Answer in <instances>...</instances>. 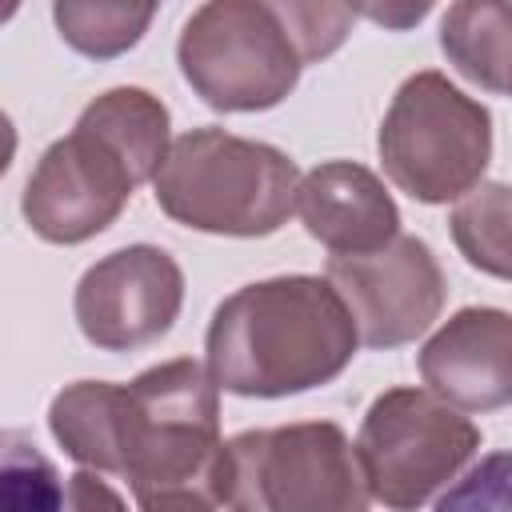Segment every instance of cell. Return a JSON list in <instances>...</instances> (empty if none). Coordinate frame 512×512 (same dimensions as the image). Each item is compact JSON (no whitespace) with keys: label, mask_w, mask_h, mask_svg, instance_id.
Returning a JSON list of instances; mask_svg holds the SVG:
<instances>
[{"label":"cell","mask_w":512,"mask_h":512,"mask_svg":"<svg viewBox=\"0 0 512 512\" xmlns=\"http://www.w3.org/2000/svg\"><path fill=\"white\" fill-rule=\"evenodd\" d=\"M360 336L328 276H268L224 296L204 332L208 372L220 392L280 400L332 384Z\"/></svg>","instance_id":"obj_1"},{"label":"cell","mask_w":512,"mask_h":512,"mask_svg":"<svg viewBox=\"0 0 512 512\" xmlns=\"http://www.w3.org/2000/svg\"><path fill=\"white\" fill-rule=\"evenodd\" d=\"M172 140V116L160 96L136 84L100 92L36 160L20 212L48 244H84L116 224L132 192L152 180Z\"/></svg>","instance_id":"obj_2"},{"label":"cell","mask_w":512,"mask_h":512,"mask_svg":"<svg viewBox=\"0 0 512 512\" xmlns=\"http://www.w3.org/2000/svg\"><path fill=\"white\" fill-rule=\"evenodd\" d=\"M220 388L188 356L116 384V468L140 508H220Z\"/></svg>","instance_id":"obj_3"},{"label":"cell","mask_w":512,"mask_h":512,"mask_svg":"<svg viewBox=\"0 0 512 512\" xmlns=\"http://www.w3.org/2000/svg\"><path fill=\"white\" fill-rule=\"evenodd\" d=\"M300 168L288 152L224 128H192L168 140L152 172L156 204L168 220L208 236H272L288 224Z\"/></svg>","instance_id":"obj_4"},{"label":"cell","mask_w":512,"mask_h":512,"mask_svg":"<svg viewBox=\"0 0 512 512\" xmlns=\"http://www.w3.org/2000/svg\"><path fill=\"white\" fill-rule=\"evenodd\" d=\"M384 176L416 204H452L472 192L492 160V112L444 72H412L376 132Z\"/></svg>","instance_id":"obj_5"},{"label":"cell","mask_w":512,"mask_h":512,"mask_svg":"<svg viewBox=\"0 0 512 512\" xmlns=\"http://www.w3.org/2000/svg\"><path fill=\"white\" fill-rule=\"evenodd\" d=\"M368 504L356 448L332 420L248 428L224 440L220 508L364 512Z\"/></svg>","instance_id":"obj_6"},{"label":"cell","mask_w":512,"mask_h":512,"mask_svg":"<svg viewBox=\"0 0 512 512\" xmlns=\"http://www.w3.org/2000/svg\"><path fill=\"white\" fill-rule=\"evenodd\" d=\"M356 460L368 500L412 512L436 500L480 452V428L428 388L380 392L356 432Z\"/></svg>","instance_id":"obj_7"},{"label":"cell","mask_w":512,"mask_h":512,"mask_svg":"<svg viewBox=\"0 0 512 512\" xmlns=\"http://www.w3.org/2000/svg\"><path fill=\"white\" fill-rule=\"evenodd\" d=\"M176 64L216 112H268L300 84V56L260 0H204L180 28Z\"/></svg>","instance_id":"obj_8"},{"label":"cell","mask_w":512,"mask_h":512,"mask_svg":"<svg viewBox=\"0 0 512 512\" xmlns=\"http://www.w3.org/2000/svg\"><path fill=\"white\" fill-rule=\"evenodd\" d=\"M328 284L352 312L364 348H400L424 336L448 296L444 268L420 236H392L376 252L328 256Z\"/></svg>","instance_id":"obj_9"},{"label":"cell","mask_w":512,"mask_h":512,"mask_svg":"<svg viewBox=\"0 0 512 512\" xmlns=\"http://www.w3.org/2000/svg\"><path fill=\"white\" fill-rule=\"evenodd\" d=\"M184 308V272L156 244H128L100 256L76 284L72 312L80 336L100 352L156 344Z\"/></svg>","instance_id":"obj_10"},{"label":"cell","mask_w":512,"mask_h":512,"mask_svg":"<svg viewBox=\"0 0 512 512\" xmlns=\"http://www.w3.org/2000/svg\"><path fill=\"white\" fill-rule=\"evenodd\" d=\"M428 392L460 412H496L512 400V316L468 304L452 312L416 356Z\"/></svg>","instance_id":"obj_11"},{"label":"cell","mask_w":512,"mask_h":512,"mask_svg":"<svg viewBox=\"0 0 512 512\" xmlns=\"http://www.w3.org/2000/svg\"><path fill=\"white\" fill-rule=\"evenodd\" d=\"M304 232L332 256H360L384 248L400 232V208L384 180L356 160H324L296 180V204Z\"/></svg>","instance_id":"obj_12"},{"label":"cell","mask_w":512,"mask_h":512,"mask_svg":"<svg viewBox=\"0 0 512 512\" xmlns=\"http://www.w3.org/2000/svg\"><path fill=\"white\" fill-rule=\"evenodd\" d=\"M440 52L448 64L492 96L508 92L512 8L508 0H452L440 20Z\"/></svg>","instance_id":"obj_13"},{"label":"cell","mask_w":512,"mask_h":512,"mask_svg":"<svg viewBox=\"0 0 512 512\" xmlns=\"http://www.w3.org/2000/svg\"><path fill=\"white\" fill-rule=\"evenodd\" d=\"M164 0H52L60 40L88 60H116L132 52Z\"/></svg>","instance_id":"obj_14"},{"label":"cell","mask_w":512,"mask_h":512,"mask_svg":"<svg viewBox=\"0 0 512 512\" xmlns=\"http://www.w3.org/2000/svg\"><path fill=\"white\" fill-rule=\"evenodd\" d=\"M508 184L492 180V184H476L472 192H464L448 216L452 240L460 248V256L480 268L484 276L508 280Z\"/></svg>","instance_id":"obj_15"},{"label":"cell","mask_w":512,"mask_h":512,"mask_svg":"<svg viewBox=\"0 0 512 512\" xmlns=\"http://www.w3.org/2000/svg\"><path fill=\"white\" fill-rule=\"evenodd\" d=\"M64 504L56 464L24 432H0V512H52Z\"/></svg>","instance_id":"obj_16"},{"label":"cell","mask_w":512,"mask_h":512,"mask_svg":"<svg viewBox=\"0 0 512 512\" xmlns=\"http://www.w3.org/2000/svg\"><path fill=\"white\" fill-rule=\"evenodd\" d=\"M260 4L276 16L300 64H320L336 56L348 44L356 24V12L348 0H260Z\"/></svg>","instance_id":"obj_17"},{"label":"cell","mask_w":512,"mask_h":512,"mask_svg":"<svg viewBox=\"0 0 512 512\" xmlns=\"http://www.w3.org/2000/svg\"><path fill=\"white\" fill-rule=\"evenodd\" d=\"M348 4L356 16L372 20L384 32H412L436 8V0H348Z\"/></svg>","instance_id":"obj_18"},{"label":"cell","mask_w":512,"mask_h":512,"mask_svg":"<svg viewBox=\"0 0 512 512\" xmlns=\"http://www.w3.org/2000/svg\"><path fill=\"white\" fill-rule=\"evenodd\" d=\"M16 144H20L16 124H12V116H8V112H0V176L12 168V160H16Z\"/></svg>","instance_id":"obj_19"},{"label":"cell","mask_w":512,"mask_h":512,"mask_svg":"<svg viewBox=\"0 0 512 512\" xmlns=\"http://www.w3.org/2000/svg\"><path fill=\"white\" fill-rule=\"evenodd\" d=\"M20 4H24V0H0V24H8V20L20 12Z\"/></svg>","instance_id":"obj_20"}]
</instances>
